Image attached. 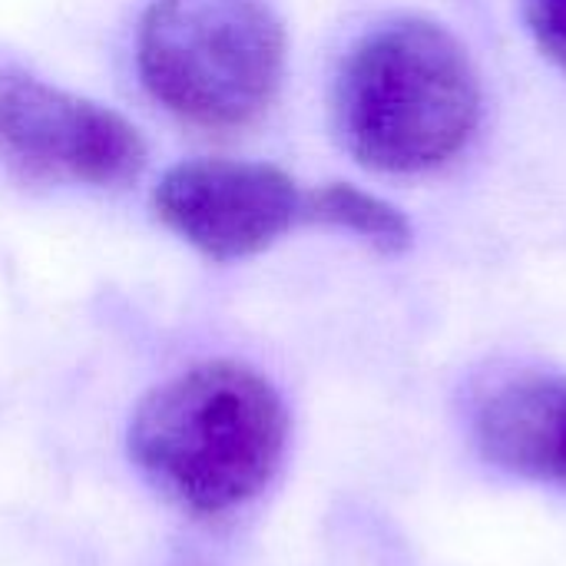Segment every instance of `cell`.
Masks as SVG:
<instances>
[{
  "mask_svg": "<svg viewBox=\"0 0 566 566\" xmlns=\"http://www.w3.org/2000/svg\"><path fill=\"white\" fill-rule=\"evenodd\" d=\"M289 411L269 378L239 361L192 365L133 411L126 448L143 481L196 521L249 507L279 474Z\"/></svg>",
  "mask_w": 566,
  "mask_h": 566,
  "instance_id": "6da1fadb",
  "label": "cell"
},
{
  "mask_svg": "<svg viewBox=\"0 0 566 566\" xmlns=\"http://www.w3.org/2000/svg\"><path fill=\"white\" fill-rule=\"evenodd\" d=\"M484 119V86L468 46L438 20L395 17L368 30L332 83V126L345 153L385 176L454 163Z\"/></svg>",
  "mask_w": 566,
  "mask_h": 566,
  "instance_id": "7a4b0ae2",
  "label": "cell"
},
{
  "mask_svg": "<svg viewBox=\"0 0 566 566\" xmlns=\"http://www.w3.org/2000/svg\"><path fill=\"white\" fill-rule=\"evenodd\" d=\"M289 36L265 0H153L136 30L146 93L189 126L232 133L275 103Z\"/></svg>",
  "mask_w": 566,
  "mask_h": 566,
  "instance_id": "3957f363",
  "label": "cell"
},
{
  "mask_svg": "<svg viewBox=\"0 0 566 566\" xmlns=\"http://www.w3.org/2000/svg\"><path fill=\"white\" fill-rule=\"evenodd\" d=\"M0 153L30 179L96 189L146 166V139L126 116L20 73H0Z\"/></svg>",
  "mask_w": 566,
  "mask_h": 566,
  "instance_id": "277c9868",
  "label": "cell"
},
{
  "mask_svg": "<svg viewBox=\"0 0 566 566\" xmlns=\"http://www.w3.org/2000/svg\"><path fill=\"white\" fill-rule=\"evenodd\" d=\"M302 192L285 169L269 163L189 159L159 179L153 209L206 259L235 262L302 226Z\"/></svg>",
  "mask_w": 566,
  "mask_h": 566,
  "instance_id": "5b68a950",
  "label": "cell"
},
{
  "mask_svg": "<svg viewBox=\"0 0 566 566\" xmlns=\"http://www.w3.org/2000/svg\"><path fill=\"white\" fill-rule=\"evenodd\" d=\"M481 454L524 481L566 491V378L521 371L488 388L474 408Z\"/></svg>",
  "mask_w": 566,
  "mask_h": 566,
  "instance_id": "8992f818",
  "label": "cell"
},
{
  "mask_svg": "<svg viewBox=\"0 0 566 566\" xmlns=\"http://www.w3.org/2000/svg\"><path fill=\"white\" fill-rule=\"evenodd\" d=\"M302 222L348 232L381 255H401L411 249L415 239L408 216L395 202L352 182H322L315 189H305Z\"/></svg>",
  "mask_w": 566,
  "mask_h": 566,
  "instance_id": "52a82bcc",
  "label": "cell"
},
{
  "mask_svg": "<svg viewBox=\"0 0 566 566\" xmlns=\"http://www.w3.org/2000/svg\"><path fill=\"white\" fill-rule=\"evenodd\" d=\"M537 50L566 76V0H521Z\"/></svg>",
  "mask_w": 566,
  "mask_h": 566,
  "instance_id": "ba28073f",
  "label": "cell"
}]
</instances>
